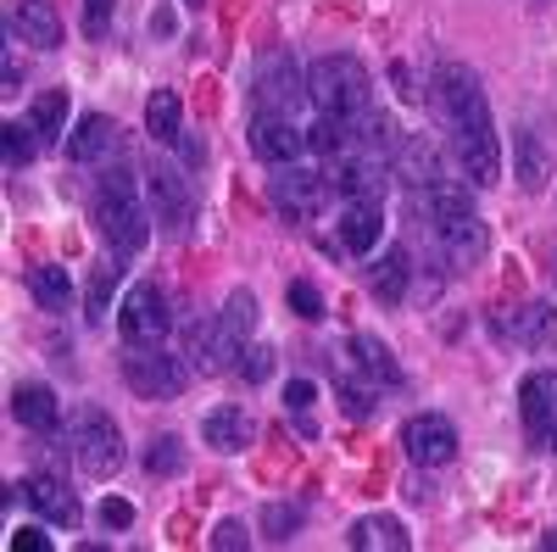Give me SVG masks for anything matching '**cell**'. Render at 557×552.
<instances>
[{
  "label": "cell",
  "instance_id": "obj_17",
  "mask_svg": "<svg viewBox=\"0 0 557 552\" xmlns=\"http://www.w3.org/2000/svg\"><path fill=\"white\" fill-rule=\"evenodd\" d=\"M12 34H23V45H34V51H57L62 17L51 0H12Z\"/></svg>",
  "mask_w": 557,
  "mask_h": 552
},
{
  "label": "cell",
  "instance_id": "obj_29",
  "mask_svg": "<svg viewBox=\"0 0 557 552\" xmlns=\"http://www.w3.org/2000/svg\"><path fill=\"white\" fill-rule=\"evenodd\" d=\"M28 291H34V302H39L45 312H62L67 296H73V280H67L62 262H39V268L28 273Z\"/></svg>",
  "mask_w": 557,
  "mask_h": 552
},
{
  "label": "cell",
  "instance_id": "obj_41",
  "mask_svg": "<svg viewBox=\"0 0 557 552\" xmlns=\"http://www.w3.org/2000/svg\"><path fill=\"white\" fill-rule=\"evenodd\" d=\"M12 552H45L51 541H45V530L39 525H23V530H12V541H7Z\"/></svg>",
  "mask_w": 557,
  "mask_h": 552
},
{
  "label": "cell",
  "instance_id": "obj_18",
  "mask_svg": "<svg viewBox=\"0 0 557 552\" xmlns=\"http://www.w3.org/2000/svg\"><path fill=\"white\" fill-rule=\"evenodd\" d=\"M12 419H17L23 430H34V436H51V430L62 425V402H57L51 385L28 380V385L12 391Z\"/></svg>",
  "mask_w": 557,
  "mask_h": 552
},
{
  "label": "cell",
  "instance_id": "obj_36",
  "mask_svg": "<svg viewBox=\"0 0 557 552\" xmlns=\"http://www.w3.org/2000/svg\"><path fill=\"white\" fill-rule=\"evenodd\" d=\"M235 375H240L246 385H262V380L273 375V352H268V346H240V363H235Z\"/></svg>",
  "mask_w": 557,
  "mask_h": 552
},
{
  "label": "cell",
  "instance_id": "obj_30",
  "mask_svg": "<svg viewBox=\"0 0 557 552\" xmlns=\"http://www.w3.org/2000/svg\"><path fill=\"white\" fill-rule=\"evenodd\" d=\"M178 469H184V441H178L173 430L151 436V446H146V475L168 480V475H178Z\"/></svg>",
  "mask_w": 557,
  "mask_h": 552
},
{
  "label": "cell",
  "instance_id": "obj_42",
  "mask_svg": "<svg viewBox=\"0 0 557 552\" xmlns=\"http://www.w3.org/2000/svg\"><path fill=\"white\" fill-rule=\"evenodd\" d=\"M178 151H184V162H190V168H201V162H207V146H201V140H190V134H178Z\"/></svg>",
  "mask_w": 557,
  "mask_h": 552
},
{
  "label": "cell",
  "instance_id": "obj_44",
  "mask_svg": "<svg viewBox=\"0 0 557 552\" xmlns=\"http://www.w3.org/2000/svg\"><path fill=\"white\" fill-rule=\"evenodd\" d=\"M541 547H546V552H552V547H557V530H546V536H541Z\"/></svg>",
  "mask_w": 557,
  "mask_h": 552
},
{
  "label": "cell",
  "instance_id": "obj_19",
  "mask_svg": "<svg viewBox=\"0 0 557 552\" xmlns=\"http://www.w3.org/2000/svg\"><path fill=\"white\" fill-rule=\"evenodd\" d=\"M228 357H240V352L228 346L223 324H190L184 330V363H190L196 375H223Z\"/></svg>",
  "mask_w": 557,
  "mask_h": 552
},
{
  "label": "cell",
  "instance_id": "obj_38",
  "mask_svg": "<svg viewBox=\"0 0 557 552\" xmlns=\"http://www.w3.org/2000/svg\"><path fill=\"white\" fill-rule=\"evenodd\" d=\"M96 519H101L107 530H128V525H134V502H123V496H107Z\"/></svg>",
  "mask_w": 557,
  "mask_h": 552
},
{
  "label": "cell",
  "instance_id": "obj_20",
  "mask_svg": "<svg viewBox=\"0 0 557 552\" xmlns=\"http://www.w3.org/2000/svg\"><path fill=\"white\" fill-rule=\"evenodd\" d=\"M251 436H257V425H251L246 407H212L207 419H201V441L212 452H246Z\"/></svg>",
  "mask_w": 557,
  "mask_h": 552
},
{
  "label": "cell",
  "instance_id": "obj_23",
  "mask_svg": "<svg viewBox=\"0 0 557 552\" xmlns=\"http://www.w3.org/2000/svg\"><path fill=\"white\" fill-rule=\"evenodd\" d=\"M407 285H412V252L407 246H385V257H380V268L368 273V291H374L380 302H401L407 296Z\"/></svg>",
  "mask_w": 557,
  "mask_h": 552
},
{
  "label": "cell",
  "instance_id": "obj_25",
  "mask_svg": "<svg viewBox=\"0 0 557 552\" xmlns=\"http://www.w3.org/2000/svg\"><path fill=\"white\" fill-rule=\"evenodd\" d=\"M117 285H123V262H117V257L96 262V273H89V291H84V318H89V324H107Z\"/></svg>",
  "mask_w": 557,
  "mask_h": 552
},
{
  "label": "cell",
  "instance_id": "obj_26",
  "mask_svg": "<svg viewBox=\"0 0 557 552\" xmlns=\"http://www.w3.org/2000/svg\"><path fill=\"white\" fill-rule=\"evenodd\" d=\"M146 134L157 146H178V134H184V107L173 89H157V96L146 101Z\"/></svg>",
  "mask_w": 557,
  "mask_h": 552
},
{
  "label": "cell",
  "instance_id": "obj_11",
  "mask_svg": "<svg viewBox=\"0 0 557 552\" xmlns=\"http://www.w3.org/2000/svg\"><path fill=\"white\" fill-rule=\"evenodd\" d=\"M519 413H524V436L535 452L557 446V368H535L519 385Z\"/></svg>",
  "mask_w": 557,
  "mask_h": 552
},
{
  "label": "cell",
  "instance_id": "obj_39",
  "mask_svg": "<svg viewBox=\"0 0 557 552\" xmlns=\"http://www.w3.org/2000/svg\"><path fill=\"white\" fill-rule=\"evenodd\" d=\"M112 7L117 0H84V34H107V23H112Z\"/></svg>",
  "mask_w": 557,
  "mask_h": 552
},
{
  "label": "cell",
  "instance_id": "obj_2",
  "mask_svg": "<svg viewBox=\"0 0 557 552\" xmlns=\"http://www.w3.org/2000/svg\"><path fill=\"white\" fill-rule=\"evenodd\" d=\"M89 223L101 229V241L117 257H128L151 241L157 212H151V196L139 191V179L128 168H112V173H101L96 191H89Z\"/></svg>",
  "mask_w": 557,
  "mask_h": 552
},
{
  "label": "cell",
  "instance_id": "obj_32",
  "mask_svg": "<svg viewBox=\"0 0 557 552\" xmlns=\"http://www.w3.org/2000/svg\"><path fill=\"white\" fill-rule=\"evenodd\" d=\"M0 134H7V162H12V168L34 162V157H39V146H45L39 134H34V123H7Z\"/></svg>",
  "mask_w": 557,
  "mask_h": 552
},
{
  "label": "cell",
  "instance_id": "obj_33",
  "mask_svg": "<svg viewBox=\"0 0 557 552\" xmlns=\"http://www.w3.org/2000/svg\"><path fill=\"white\" fill-rule=\"evenodd\" d=\"M301 508H290V502H268V514H262V536L268 541H290L296 530H301Z\"/></svg>",
  "mask_w": 557,
  "mask_h": 552
},
{
  "label": "cell",
  "instance_id": "obj_8",
  "mask_svg": "<svg viewBox=\"0 0 557 552\" xmlns=\"http://www.w3.org/2000/svg\"><path fill=\"white\" fill-rule=\"evenodd\" d=\"M168 330H173V318H168V291L151 285V280L134 285V291L123 296V307H117V335H123L128 346H162Z\"/></svg>",
  "mask_w": 557,
  "mask_h": 552
},
{
  "label": "cell",
  "instance_id": "obj_9",
  "mask_svg": "<svg viewBox=\"0 0 557 552\" xmlns=\"http://www.w3.org/2000/svg\"><path fill=\"white\" fill-rule=\"evenodd\" d=\"M401 452L412 469H446L457 457V425L446 413H412L401 425Z\"/></svg>",
  "mask_w": 557,
  "mask_h": 552
},
{
  "label": "cell",
  "instance_id": "obj_14",
  "mask_svg": "<svg viewBox=\"0 0 557 552\" xmlns=\"http://www.w3.org/2000/svg\"><path fill=\"white\" fill-rule=\"evenodd\" d=\"M146 196H151V212H157L162 229H173V235H184V229H190V184L178 179V168L146 173Z\"/></svg>",
  "mask_w": 557,
  "mask_h": 552
},
{
  "label": "cell",
  "instance_id": "obj_22",
  "mask_svg": "<svg viewBox=\"0 0 557 552\" xmlns=\"http://www.w3.org/2000/svg\"><path fill=\"white\" fill-rule=\"evenodd\" d=\"M513 179L524 184L530 196H541L546 179H552V157H546V146H541L535 128H519V134H513Z\"/></svg>",
  "mask_w": 557,
  "mask_h": 552
},
{
  "label": "cell",
  "instance_id": "obj_15",
  "mask_svg": "<svg viewBox=\"0 0 557 552\" xmlns=\"http://www.w3.org/2000/svg\"><path fill=\"white\" fill-rule=\"evenodd\" d=\"M112 146H117V123H112L107 112H84V118L73 123V134L62 140L67 162H78V168L101 162V157H112Z\"/></svg>",
  "mask_w": 557,
  "mask_h": 552
},
{
  "label": "cell",
  "instance_id": "obj_13",
  "mask_svg": "<svg viewBox=\"0 0 557 552\" xmlns=\"http://www.w3.org/2000/svg\"><path fill=\"white\" fill-rule=\"evenodd\" d=\"M23 502L45 519V525H62V530H78V519H84V508H78V496L57 480V475H23Z\"/></svg>",
  "mask_w": 557,
  "mask_h": 552
},
{
  "label": "cell",
  "instance_id": "obj_1",
  "mask_svg": "<svg viewBox=\"0 0 557 552\" xmlns=\"http://www.w3.org/2000/svg\"><path fill=\"white\" fill-rule=\"evenodd\" d=\"M430 101H435V112H441V123H446V146H451L457 173L469 179L474 191H491V184L502 179V140H496L491 101H485L474 68H462V62L435 68Z\"/></svg>",
  "mask_w": 557,
  "mask_h": 552
},
{
  "label": "cell",
  "instance_id": "obj_37",
  "mask_svg": "<svg viewBox=\"0 0 557 552\" xmlns=\"http://www.w3.org/2000/svg\"><path fill=\"white\" fill-rule=\"evenodd\" d=\"M335 396H341V407L351 413V419H368V413H374V396H368L357 380H346V375L335 380Z\"/></svg>",
  "mask_w": 557,
  "mask_h": 552
},
{
  "label": "cell",
  "instance_id": "obj_27",
  "mask_svg": "<svg viewBox=\"0 0 557 552\" xmlns=\"http://www.w3.org/2000/svg\"><path fill=\"white\" fill-rule=\"evenodd\" d=\"M28 123H34V134L45 146L67 140V89H45V96L34 101V112H28Z\"/></svg>",
  "mask_w": 557,
  "mask_h": 552
},
{
  "label": "cell",
  "instance_id": "obj_35",
  "mask_svg": "<svg viewBox=\"0 0 557 552\" xmlns=\"http://www.w3.org/2000/svg\"><path fill=\"white\" fill-rule=\"evenodd\" d=\"M312 402H318V385H312V380H290V385H285V407L296 413L301 436H318V425H312Z\"/></svg>",
  "mask_w": 557,
  "mask_h": 552
},
{
  "label": "cell",
  "instance_id": "obj_43",
  "mask_svg": "<svg viewBox=\"0 0 557 552\" xmlns=\"http://www.w3.org/2000/svg\"><path fill=\"white\" fill-rule=\"evenodd\" d=\"M17 84H23V68H17V51H7V96H17Z\"/></svg>",
  "mask_w": 557,
  "mask_h": 552
},
{
  "label": "cell",
  "instance_id": "obj_5",
  "mask_svg": "<svg viewBox=\"0 0 557 552\" xmlns=\"http://www.w3.org/2000/svg\"><path fill=\"white\" fill-rule=\"evenodd\" d=\"M307 101V73L296 68L290 51H268L251 73V107L257 112H278V118H296Z\"/></svg>",
  "mask_w": 557,
  "mask_h": 552
},
{
  "label": "cell",
  "instance_id": "obj_28",
  "mask_svg": "<svg viewBox=\"0 0 557 552\" xmlns=\"http://www.w3.org/2000/svg\"><path fill=\"white\" fill-rule=\"evenodd\" d=\"M218 324H223V335H228V346H246L251 341V330H257V296L251 291H228V302H223V312H218Z\"/></svg>",
  "mask_w": 557,
  "mask_h": 552
},
{
  "label": "cell",
  "instance_id": "obj_3",
  "mask_svg": "<svg viewBox=\"0 0 557 552\" xmlns=\"http://www.w3.org/2000/svg\"><path fill=\"white\" fill-rule=\"evenodd\" d=\"M307 101L318 118H362L374 107V78L357 57H318L307 68Z\"/></svg>",
  "mask_w": 557,
  "mask_h": 552
},
{
  "label": "cell",
  "instance_id": "obj_16",
  "mask_svg": "<svg viewBox=\"0 0 557 552\" xmlns=\"http://www.w3.org/2000/svg\"><path fill=\"white\" fill-rule=\"evenodd\" d=\"M380 229H385L380 201H346V212H341V223H335L341 252H351V257H374V252H380Z\"/></svg>",
  "mask_w": 557,
  "mask_h": 552
},
{
  "label": "cell",
  "instance_id": "obj_12",
  "mask_svg": "<svg viewBox=\"0 0 557 552\" xmlns=\"http://www.w3.org/2000/svg\"><path fill=\"white\" fill-rule=\"evenodd\" d=\"M391 173H396V168H391L385 157H374V151H351V157L335 162V191H341L346 201H385Z\"/></svg>",
  "mask_w": 557,
  "mask_h": 552
},
{
  "label": "cell",
  "instance_id": "obj_6",
  "mask_svg": "<svg viewBox=\"0 0 557 552\" xmlns=\"http://www.w3.org/2000/svg\"><path fill=\"white\" fill-rule=\"evenodd\" d=\"M123 380L146 402H173L184 385H190V368H184L178 357H168L162 346H128L123 352Z\"/></svg>",
  "mask_w": 557,
  "mask_h": 552
},
{
  "label": "cell",
  "instance_id": "obj_24",
  "mask_svg": "<svg viewBox=\"0 0 557 552\" xmlns=\"http://www.w3.org/2000/svg\"><path fill=\"white\" fill-rule=\"evenodd\" d=\"M351 363L362 368L374 385H401V368H396V357H391V346L380 341V335H351Z\"/></svg>",
  "mask_w": 557,
  "mask_h": 552
},
{
  "label": "cell",
  "instance_id": "obj_7",
  "mask_svg": "<svg viewBox=\"0 0 557 552\" xmlns=\"http://www.w3.org/2000/svg\"><path fill=\"white\" fill-rule=\"evenodd\" d=\"M330 191H335L330 173H312V168H301V162L273 168V184H268L278 218H290V223H312L323 207H330Z\"/></svg>",
  "mask_w": 557,
  "mask_h": 552
},
{
  "label": "cell",
  "instance_id": "obj_34",
  "mask_svg": "<svg viewBox=\"0 0 557 552\" xmlns=\"http://www.w3.org/2000/svg\"><path fill=\"white\" fill-rule=\"evenodd\" d=\"M285 302H290L296 318H307V324H318V318L330 312V307H323V291L307 285V280H290V285H285Z\"/></svg>",
  "mask_w": 557,
  "mask_h": 552
},
{
  "label": "cell",
  "instance_id": "obj_4",
  "mask_svg": "<svg viewBox=\"0 0 557 552\" xmlns=\"http://www.w3.org/2000/svg\"><path fill=\"white\" fill-rule=\"evenodd\" d=\"M67 452H73L78 475L112 480L123 469V430L112 425L107 407H78L73 419H67Z\"/></svg>",
  "mask_w": 557,
  "mask_h": 552
},
{
  "label": "cell",
  "instance_id": "obj_31",
  "mask_svg": "<svg viewBox=\"0 0 557 552\" xmlns=\"http://www.w3.org/2000/svg\"><path fill=\"white\" fill-rule=\"evenodd\" d=\"M513 341H519V346L552 341V307H546V302H530V307L513 312Z\"/></svg>",
  "mask_w": 557,
  "mask_h": 552
},
{
  "label": "cell",
  "instance_id": "obj_45",
  "mask_svg": "<svg viewBox=\"0 0 557 552\" xmlns=\"http://www.w3.org/2000/svg\"><path fill=\"white\" fill-rule=\"evenodd\" d=\"M184 7H190V12H201V0H184Z\"/></svg>",
  "mask_w": 557,
  "mask_h": 552
},
{
  "label": "cell",
  "instance_id": "obj_10",
  "mask_svg": "<svg viewBox=\"0 0 557 552\" xmlns=\"http://www.w3.org/2000/svg\"><path fill=\"white\" fill-rule=\"evenodd\" d=\"M246 140H251V157L268 168H290L307 157V128L296 118H278V112H251Z\"/></svg>",
  "mask_w": 557,
  "mask_h": 552
},
{
  "label": "cell",
  "instance_id": "obj_21",
  "mask_svg": "<svg viewBox=\"0 0 557 552\" xmlns=\"http://www.w3.org/2000/svg\"><path fill=\"white\" fill-rule=\"evenodd\" d=\"M346 547H351V552H374V547L407 552V547H412V536H407V525H401V519H391V514H362V519L346 530Z\"/></svg>",
  "mask_w": 557,
  "mask_h": 552
},
{
  "label": "cell",
  "instance_id": "obj_40",
  "mask_svg": "<svg viewBox=\"0 0 557 552\" xmlns=\"http://www.w3.org/2000/svg\"><path fill=\"white\" fill-rule=\"evenodd\" d=\"M246 541H251V536H246V525H240V519H223V525L212 530V547H223V552H240Z\"/></svg>",
  "mask_w": 557,
  "mask_h": 552
}]
</instances>
